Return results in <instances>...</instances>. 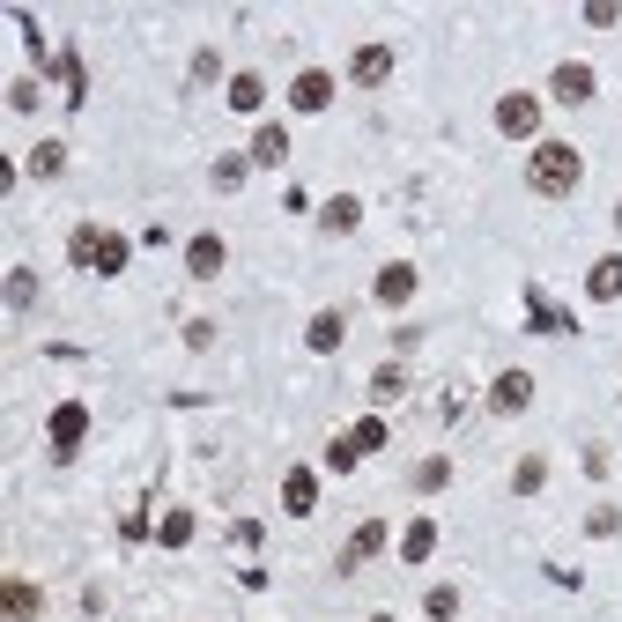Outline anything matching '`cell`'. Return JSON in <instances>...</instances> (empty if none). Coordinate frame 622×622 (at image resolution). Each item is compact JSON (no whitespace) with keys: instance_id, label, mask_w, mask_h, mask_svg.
Listing matches in <instances>:
<instances>
[{"instance_id":"8fae6325","label":"cell","mask_w":622,"mask_h":622,"mask_svg":"<svg viewBox=\"0 0 622 622\" xmlns=\"http://www.w3.org/2000/svg\"><path fill=\"white\" fill-rule=\"evenodd\" d=\"M326 104H334V75H326V67H304V75L289 82V112L312 119V112H326Z\"/></svg>"},{"instance_id":"7c38bea8","label":"cell","mask_w":622,"mask_h":622,"mask_svg":"<svg viewBox=\"0 0 622 622\" xmlns=\"http://www.w3.org/2000/svg\"><path fill=\"white\" fill-rule=\"evenodd\" d=\"M282 512H289V519H312V512H319V474L312 467L282 474Z\"/></svg>"},{"instance_id":"836d02e7","label":"cell","mask_w":622,"mask_h":622,"mask_svg":"<svg viewBox=\"0 0 622 622\" xmlns=\"http://www.w3.org/2000/svg\"><path fill=\"white\" fill-rule=\"evenodd\" d=\"M586 23H593V30H615L622 8H615V0H593V8H586Z\"/></svg>"},{"instance_id":"7402d4cb","label":"cell","mask_w":622,"mask_h":622,"mask_svg":"<svg viewBox=\"0 0 622 622\" xmlns=\"http://www.w3.org/2000/svg\"><path fill=\"white\" fill-rule=\"evenodd\" d=\"M386 437H393V430H386V415H363V423L349 430V452H356V460H371V452H386Z\"/></svg>"},{"instance_id":"2e32d148","label":"cell","mask_w":622,"mask_h":622,"mask_svg":"<svg viewBox=\"0 0 622 622\" xmlns=\"http://www.w3.org/2000/svg\"><path fill=\"white\" fill-rule=\"evenodd\" d=\"M430 556H437V519H408V534H400V563L423 571Z\"/></svg>"},{"instance_id":"4316f807","label":"cell","mask_w":622,"mask_h":622,"mask_svg":"<svg viewBox=\"0 0 622 622\" xmlns=\"http://www.w3.org/2000/svg\"><path fill=\"white\" fill-rule=\"evenodd\" d=\"M156 541H164V548H186V541H193V512H164Z\"/></svg>"},{"instance_id":"4dcf8cb0","label":"cell","mask_w":622,"mask_h":622,"mask_svg":"<svg viewBox=\"0 0 622 622\" xmlns=\"http://www.w3.org/2000/svg\"><path fill=\"white\" fill-rule=\"evenodd\" d=\"M38 97H45V89H38V82H8V112H38Z\"/></svg>"},{"instance_id":"1f68e13d","label":"cell","mask_w":622,"mask_h":622,"mask_svg":"<svg viewBox=\"0 0 622 622\" xmlns=\"http://www.w3.org/2000/svg\"><path fill=\"white\" fill-rule=\"evenodd\" d=\"M186 349H215V319H186Z\"/></svg>"},{"instance_id":"f546056e","label":"cell","mask_w":622,"mask_h":622,"mask_svg":"<svg viewBox=\"0 0 622 622\" xmlns=\"http://www.w3.org/2000/svg\"><path fill=\"white\" fill-rule=\"evenodd\" d=\"M245 164L252 156H215V193H238V186H245Z\"/></svg>"},{"instance_id":"8992f818","label":"cell","mask_w":622,"mask_h":622,"mask_svg":"<svg viewBox=\"0 0 622 622\" xmlns=\"http://www.w3.org/2000/svg\"><path fill=\"white\" fill-rule=\"evenodd\" d=\"M349 82H356V89H386V82H393V45H386V38L356 45L349 52Z\"/></svg>"},{"instance_id":"52a82bcc","label":"cell","mask_w":622,"mask_h":622,"mask_svg":"<svg viewBox=\"0 0 622 622\" xmlns=\"http://www.w3.org/2000/svg\"><path fill=\"white\" fill-rule=\"evenodd\" d=\"M593 89H600V75L586 67V60H563V67L548 75V97H556V104H571V112H578V104H593Z\"/></svg>"},{"instance_id":"30bf717a","label":"cell","mask_w":622,"mask_h":622,"mask_svg":"<svg viewBox=\"0 0 622 622\" xmlns=\"http://www.w3.org/2000/svg\"><path fill=\"white\" fill-rule=\"evenodd\" d=\"M341 341H349V312H341V304L312 312V326H304V349H312V356H334Z\"/></svg>"},{"instance_id":"44dd1931","label":"cell","mask_w":622,"mask_h":622,"mask_svg":"<svg viewBox=\"0 0 622 622\" xmlns=\"http://www.w3.org/2000/svg\"><path fill=\"white\" fill-rule=\"evenodd\" d=\"M223 104H230V112H260V104H267V82L245 67V75H230V97Z\"/></svg>"},{"instance_id":"603a6c76","label":"cell","mask_w":622,"mask_h":622,"mask_svg":"<svg viewBox=\"0 0 622 622\" xmlns=\"http://www.w3.org/2000/svg\"><path fill=\"white\" fill-rule=\"evenodd\" d=\"M408 482L430 497V489H445V482H452V460H445V452H430V460H415V474H408Z\"/></svg>"},{"instance_id":"f1b7e54d","label":"cell","mask_w":622,"mask_h":622,"mask_svg":"<svg viewBox=\"0 0 622 622\" xmlns=\"http://www.w3.org/2000/svg\"><path fill=\"white\" fill-rule=\"evenodd\" d=\"M586 534H593V541H615V534H622V512H615V504H593V512H586Z\"/></svg>"},{"instance_id":"9a60e30c","label":"cell","mask_w":622,"mask_h":622,"mask_svg":"<svg viewBox=\"0 0 622 622\" xmlns=\"http://www.w3.org/2000/svg\"><path fill=\"white\" fill-rule=\"evenodd\" d=\"M252 164H260V171H282V164H289V126L282 119H267L252 134Z\"/></svg>"},{"instance_id":"3957f363","label":"cell","mask_w":622,"mask_h":622,"mask_svg":"<svg viewBox=\"0 0 622 622\" xmlns=\"http://www.w3.org/2000/svg\"><path fill=\"white\" fill-rule=\"evenodd\" d=\"M386 541H393V526H386V519H363V526L349 534V541H341V556H334V578H356V571H363V563H371V556H378Z\"/></svg>"},{"instance_id":"6da1fadb","label":"cell","mask_w":622,"mask_h":622,"mask_svg":"<svg viewBox=\"0 0 622 622\" xmlns=\"http://www.w3.org/2000/svg\"><path fill=\"white\" fill-rule=\"evenodd\" d=\"M526 186L541 200H571L578 186H586V156L571 149V141H534V156H526Z\"/></svg>"},{"instance_id":"ffe728a7","label":"cell","mask_w":622,"mask_h":622,"mask_svg":"<svg viewBox=\"0 0 622 622\" xmlns=\"http://www.w3.org/2000/svg\"><path fill=\"white\" fill-rule=\"evenodd\" d=\"M23 171L30 178H60V171H67V141H38V149L23 156Z\"/></svg>"},{"instance_id":"9c48e42d","label":"cell","mask_w":622,"mask_h":622,"mask_svg":"<svg viewBox=\"0 0 622 622\" xmlns=\"http://www.w3.org/2000/svg\"><path fill=\"white\" fill-rule=\"evenodd\" d=\"M223 267H230V245L215 238V230H200V238H186V274H193V282H215Z\"/></svg>"},{"instance_id":"d4e9b609","label":"cell","mask_w":622,"mask_h":622,"mask_svg":"<svg viewBox=\"0 0 622 622\" xmlns=\"http://www.w3.org/2000/svg\"><path fill=\"white\" fill-rule=\"evenodd\" d=\"M541 482H548V460H541V452H526L519 467H512V489H519V497H534Z\"/></svg>"},{"instance_id":"484cf974","label":"cell","mask_w":622,"mask_h":622,"mask_svg":"<svg viewBox=\"0 0 622 622\" xmlns=\"http://www.w3.org/2000/svg\"><path fill=\"white\" fill-rule=\"evenodd\" d=\"M30 297H38V274H30V267H8V312H30Z\"/></svg>"},{"instance_id":"e575fe53","label":"cell","mask_w":622,"mask_h":622,"mask_svg":"<svg viewBox=\"0 0 622 622\" xmlns=\"http://www.w3.org/2000/svg\"><path fill=\"white\" fill-rule=\"evenodd\" d=\"M371 622H393V608H378V615H371Z\"/></svg>"},{"instance_id":"4fadbf2b","label":"cell","mask_w":622,"mask_h":622,"mask_svg":"<svg viewBox=\"0 0 622 622\" xmlns=\"http://www.w3.org/2000/svg\"><path fill=\"white\" fill-rule=\"evenodd\" d=\"M371 297L386 304V312H400V304L415 297V267H408V260H386V267H378V282H371Z\"/></svg>"},{"instance_id":"8d00e7d4","label":"cell","mask_w":622,"mask_h":622,"mask_svg":"<svg viewBox=\"0 0 622 622\" xmlns=\"http://www.w3.org/2000/svg\"><path fill=\"white\" fill-rule=\"evenodd\" d=\"M615 400H622V393H615Z\"/></svg>"},{"instance_id":"ba28073f","label":"cell","mask_w":622,"mask_h":622,"mask_svg":"<svg viewBox=\"0 0 622 622\" xmlns=\"http://www.w3.org/2000/svg\"><path fill=\"white\" fill-rule=\"evenodd\" d=\"M534 408V371H497L489 378V415H526Z\"/></svg>"},{"instance_id":"ac0fdd59","label":"cell","mask_w":622,"mask_h":622,"mask_svg":"<svg viewBox=\"0 0 622 622\" xmlns=\"http://www.w3.org/2000/svg\"><path fill=\"white\" fill-rule=\"evenodd\" d=\"M38 615H45V593L30 578H8V622H38Z\"/></svg>"},{"instance_id":"5bb4252c","label":"cell","mask_w":622,"mask_h":622,"mask_svg":"<svg viewBox=\"0 0 622 622\" xmlns=\"http://www.w3.org/2000/svg\"><path fill=\"white\" fill-rule=\"evenodd\" d=\"M586 297H593V304H615L622 297V252H600L593 267H586Z\"/></svg>"},{"instance_id":"5b68a950","label":"cell","mask_w":622,"mask_h":622,"mask_svg":"<svg viewBox=\"0 0 622 622\" xmlns=\"http://www.w3.org/2000/svg\"><path fill=\"white\" fill-rule=\"evenodd\" d=\"M45 437H52V460H75L82 437H89V408H82V400H60L52 423H45Z\"/></svg>"},{"instance_id":"83f0119b","label":"cell","mask_w":622,"mask_h":622,"mask_svg":"<svg viewBox=\"0 0 622 622\" xmlns=\"http://www.w3.org/2000/svg\"><path fill=\"white\" fill-rule=\"evenodd\" d=\"M60 82H67V104L89 97V75H82V52H60Z\"/></svg>"},{"instance_id":"d590c367","label":"cell","mask_w":622,"mask_h":622,"mask_svg":"<svg viewBox=\"0 0 622 622\" xmlns=\"http://www.w3.org/2000/svg\"><path fill=\"white\" fill-rule=\"evenodd\" d=\"M608 223H615V230H622V200H615V215H608Z\"/></svg>"},{"instance_id":"d6a6232c","label":"cell","mask_w":622,"mask_h":622,"mask_svg":"<svg viewBox=\"0 0 622 622\" xmlns=\"http://www.w3.org/2000/svg\"><path fill=\"white\" fill-rule=\"evenodd\" d=\"M326 467H334V474H349V467H363V460L349 452V437H334V445H326Z\"/></svg>"},{"instance_id":"7a4b0ae2","label":"cell","mask_w":622,"mask_h":622,"mask_svg":"<svg viewBox=\"0 0 622 622\" xmlns=\"http://www.w3.org/2000/svg\"><path fill=\"white\" fill-rule=\"evenodd\" d=\"M126 238L104 223H75L67 230V260H75V274H97V282H112V274H126Z\"/></svg>"},{"instance_id":"e0dca14e","label":"cell","mask_w":622,"mask_h":622,"mask_svg":"<svg viewBox=\"0 0 622 622\" xmlns=\"http://www.w3.org/2000/svg\"><path fill=\"white\" fill-rule=\"evenodd\" d=\"M356 223H363V200H356V193H334L319 208V230H326V238H349Z\"/></svg>"},{"instance_id":"d6986e66","label":"cell","mask_w":622,"mask_h":622,"mask_svg":"<svg viewBox=\"0 0 622 622\" xmlns=\"http://www.w3.org/2000/svg\"><path fill=\"white\" fill-rule=\"evenodd\" d=\"M400 393H408V371H400V363H378V371H371V393H363V400H371V408H393Z\"/></svg>"},{"instance_id":"277c9868","label":"cell","mask_w":622,"mask_h":622,"mask_svg":"<svg viewBox=\"0 0 622 622\" xmlns=\"http://www.w3.org/2000/svg\"><path fill=\"white\" fill-rule=\"evenodd\" d=\"M497 134H504V141H534V134H541V97L504 89V97H497Z\"/></svg>"},{"instance_id":"cb8c5ba5","label":"cell","mask_w":622,"mask_h":622,"mask_svg":"<svg viewBox=\"0 0 622 622\" xmlns=\"http://www.w3.org/2000/svg\"><path fill=\"white\" fill-rule=\"evenodd\" d=\"M423 615L430 622H460V586H430V593H423Z\"/></svg>"}]
</instances>
